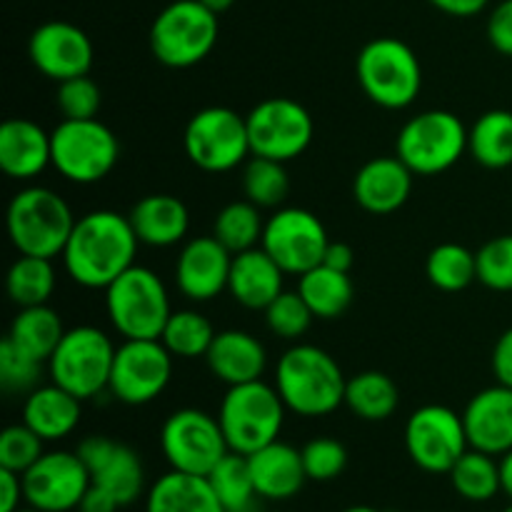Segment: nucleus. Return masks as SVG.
<instances>
[{
  "label": "nucleus",
  "instance_id": "nucleus-50",
  "mask_svg": "<svg viewBox=\"0 0 512 512\" xmlns=\"http://www.w3.org/2000/svg\"><path fill=\"white\" fill-rule=\"evenodd\" d=\"M428 3L450 18H473L488 8L490 0H428Z\"/></svg>",
  "mask_w": 512,
  "mask_h": 512
},
{
  "label": "nucleus",
  "instance_id": "nucleus-15",
  "mask_svg": "<svg viewBox=\"0 0 512 512\" xmlns=\"http://www.w3.org/2000/svg\"><path fill=\"white\" fill-rule=\"evenodd\" d=\"M330 238L318 215L305 208H278L265 220L260 248L285 275H303L323 263Z\"/></svg>",
  "mask_w": 512,
  "mask_h": 512
},
{
  "label": "nucleus",
  "instance_id": "nucleus-33",
  "mask_svg": "<svg viewBox=\"0 0 512 512\" xmlns=\"http://www.w3.org/2000/svg\"><path fill=\"white\" fill-rule=\"evenodd\" d=\"M468 153L488 170H505L512 165V113L488 110L468 130Z\"/></svg>",
  "mask_w": 512,
  "mask_h": 512
},
{
  "label": "nucleus",
  "instance_id": "nucleus-53",
  "mask_svg": "<svg viewBox=\"0 0 512 512\" xmlns=\"http://www.w3.org/2000/svg\"><path fill=\"white\" fill-rule=\"evenodd\" d=\"M500 490L512 500V450L500 455Z\"/></svg>",
  "mask_w": 512,
  "mask_h": 512
},
{
  "label": "nucleus",
  "instance_id": "nucleus-54",
  "mask_svg": "<svg viewBox=\"0 0 512 512\" xmlns=\"http://www.w3.org/2000/svg\"><path fill=\"white\" fill-rule=\"evenodd\" d=\"M200 3L203 5H208L210 10H213V13H225V10H230L235 5V0H200Z\"/></svg>",
  "mask_w": 512,
  "mask_h": 512
},
{
  "label": "nucleus",
  "instance_id": "nucleus-35",
  "mask_svg": "<svg viewBox=\"0 0 512 512\" xmlns=\"http://www.w3.org/2000/svg\"><path fill=\"white\" fill-rule=\"evenodd\" d=\"M10 300L18 308H33L45 305L55 290V268L53 260L35 258V255H20L8 270L5 278Z\"/></svg>",
  "mask_w": 512,
  "mask_h": 512
},
{
  "label": "nucleus",
  "instance_id": "nucleus-26",
  "mask_svg": "<svg viewBox=\"0 0 512 512\" xmlns=\"http://www.w3.org/2000/svg\"><path fill=\"white\" fill-rule=\"evenodd\" d=\"M128 220L140 243L150 248L178 245L190 230L188 205L170 193H150L140 198L128 213Z\"/></svg>",
  "mask_w": 512,
  "mask_h": 512
},
{
  "label": "nucleus",
  "instance_id": "nucleus-44",
  "mask_svg": "<svg viewBox=\"0 0 512 512\" xmlns=\"http://www.w3.org/2000/svg\"><path fill=\"white\" fill-rule=\"evenodd\" d=\"M478 280L490 290L512 293V235H498L475 253Z\"/></svg>",
  "mask_w": 512,
  "mask_h": 512
},
{
  "label": "nucleus",
  "instance_id": "nucleus-22",
  "mask_svg": "<svg viewBox=\"0 0 512 512\" xmlns=\"http://www.w3.org/2000/svg\"><path fill=\"white\" fill-rule=\"evenodd\" d=\"M415 173L398 155H380L368 160L355 173L353 198L373 215H390L408 203Z\"/></svg>",
  "mask_w": 512,
  "mask_h": 512
},
{
  "label": "nucleus",
  "instance_id": "nucleus-24",
  "mask_svg": "<svg viewBox=\"0 0 512 512\" xmlns=\"http://www.w3.org/2000/svg\"><path fill=\"white\" fill-rule=\"evenodd\" d=\"M205 363L213 378L233 388V385L263 380L268 353L265 345L248 330H223L215 335Z\"/></svg>",
  "mask_w": 512,
  "mask_h": 512
},
{
  "label": "nucleus",
  "instance_id": "nucleus-34",
  "mask_svg": "<svg viewBox=\"0 0 512 512\" xmlns=\"http://www.w3.org/2000/svg\"><path fill=\"white\" fill-rule=\"evenodd\" d=\"M450 485L468 503H488L500 490V463L495 455L470 448L450 470Z\"/></svg>",
  "mask_w": 512,
  "mask_h": 512
},
{
  "label": "nucleus",
  "instance_id": "nucleus-5",
  "mask_svg": "<svg viewBox=\"0 0 512 512\" xmlns=\"http://www.w3.org/2000/svg\"><path fill=\"white\" fill-rule=\"evenodd\" d=\"M105 310L123 340H160L173 313L168 288L145 265H133L105 288Z\"/></svg>",
  "mask_w": 512,
  "mask_h": 512
},
{
  "label": "nucleus",
  "instance_id": "nucleus-43",
  "mask_svg": "<svg viewBox=\"0 0 512 512\" xmlns=\"http://www.w3.org/2000/svg\"><path fill=\"white\" fill-rule=\"evenodd\" d=\"M45 440L25 423L10 425L0 433V468L23 475L40 460Z\"/></svg>",
  "mask_w": 512,
  "mask_h": 512
},
{
  "label": "nucleus",
  "instance_id": "nucleus-56",
  "mask_svg": "<svg viewBox=\"0 0 512 512\" xmlns=\"http://www.w3.org/2000/svg\"><path fill=\"white\" fill-rule=\"evenodd\" d=\"M15 512H40V510H35V508H30V505H28V508H20V510H15Z\"/></svg>",
  "mask_w": 512,
  "mask_h": 512
},
{
  "label": "nucleus",
  "instance_id": "nucleus-49",
  "mask_svg": "<svg viewBox=\"0 0 512 512\" xmlns=\"http://www.w3.org/2000/svg\"><path fill=\"white\" fill-rule=\"evenodd\" d=\"M20 503H25L23 475L0 468V512L20 510Z\"/></svg>",
  "mask_w": 512,
  "mask_h": 512
},
{
  "label": "nucleus",
  "instance_id": "nucleus-41",
  "mask_svg": "<svg viewBox=\"0 0 512 512\" xmlns=\"http://www.w3.org/2000/svg\"><path fill=\"white\" fill-rule=\"evenodd\" d=\"M263 313L270 333L283 340H298L300 335L308 333L310 323L315 318L313 310L308 308V303H305L298 290H283Z\"/></svg>",
  "mask_w": 512,
  "mask_h": 512
},
{
  "label": "nucleus",
  "instance_id": "nucleus-9",
  "mask_svg": "<svg viewBox=\"0 0 512 512\" xmlns=\"http://www.w3.org/2000/svg\"><path fill=\"white\" fill-rule=\"evenodd\" d=\"M468 153V128L450 110H425L400 128L395 155L415 175H440Z\"/></svg>",
  "mask_w": 512,
  "mask_h": 512
},
{
  "label": "nucleus",
  "instance_id": "nucleus-2",
  "mask_svg": "<svg viewBox=\"0 0 512 512\" xmlns=\"http://www.w3.org/2000/svg\"><path fill=\"white\" fill-rule=\"evenodd\" d=\"M345 380L338 360L318 345L285 350L275 368V390L285 408L300 418H325L345 405Z\"/></svg>",
  "mask_w": 512,
  "mask_h": 512
},
{
  "label": "nucleus",
  "instance_id": "nucleus-46",
  "mask_svg": "<svg viewBox=\"0 0 512 512\" xmlns=\"http://www.w3.org/2000/svg\"><path fill=\"white\" fill-rule=\"evenodd\" d=\"M43 363L15 348L8 338L0 343V385L8 393H30L38 388Z\"/></svg>",
  "mask_w": 512,
  "mask_h": 512
},
{
  "label": "nucleus",
  "instance_id": "nucleus-3",
  "mask_svg": "<svg viewBox=\"0 0 512 512\" xmlns=\"http://www.w3.org/2000/svg\"><path fill=\"white\" fill-rule=\"evenodd\" d=\"M68 200L43 185H28L13 195L5 213V228L20 255L58 258L75 228Z\"/></svg>",
  "mask_w": 512,
  "mask_h": 512
},
{
  "label": "nucleus",
  "instance_id": "nucleus-16",
  "mask_svg": "<svg viewBox=\"0 0 512 512\" xmlns=\"http://www.w3.org/2000/svg\"><path fill=\"white\" fill-rule=\"evenodd\" d=\"M173 378V355L160 340H123L115 348L108 390L123 405H148Z\"/></svg>",
  "mask_w": 512,
  "mask_h": 512
},
{
  "label": "nucleus",
  "instance_id": "nucleus-52",
  "mask_svg": "<svg viewBox=\"0 0 512 512\" xmlns=\"http://www.w3.org/2000/svg\"><path fill=\"white\" fill-rule=\"evenodd\" d=\"M353 263H355V255H353V248H350V245L330 243L328 250H325L323 265H328V268L340 270V273H350Z\"/></svg>",
  "mask_w": 512,
  "mask_h": 512
},
{
  "label": "nucleus",
  "instance_id": "nucleus-14",
  "mask_svg": "<svg viewBox=\"0 0 512 512\" xmlns=\"http://www.w3.org/2000/svg\"><path fill=\"white\" fill-rule=\"evenodd\" d=\"M405 448L420 470L448 475L470 450L463 415L445 405H423L405 423Z\"/></svg>",
  "mask_w": 512,
  "mask_h": 512
},
{
  "label": "nucleus",
  "instance_id": "nucleus-40",
  "mask_svg": "<svg viewBox=\"0 0 512 512\" xmlns=\"http://www.w3.org/2000/svg\"><path fill=\"white\" fill-rule=\"evenodd\" d=\"M210 485H213L215 495L223 503L225 512H248L253 508L255 498H260L255 490L253 475H250V465L245 455L228 453L213 473L208 475Z\"/></svg>",
  "mask_w": 512,
  "mask_h": 512
},
{
  "label": "nucleus",
  "instance_id": "nucleus-31",
  "mask_svg": "<svg viewBox=\"0 0 512 512\" xmlns=\"http://www.w3.org/2000/svg\"><path fill=\"white\" fill-rule=\"evenodd\" d=\"M298 293L303 295V300L313 310L315 318L335 320L350 308L355 288L350 273H340V270H333L320 263L313 270L300 275Z\"/></svg>",
  "mask_w": 512,
  "mask_h": 512
},
{
  "label": "nucleus",
  "instance_id": "nucleus-20",
  "mask_svg": "<svg viewBox=\"0 0 512 512\" xmlns=\"http://www.w3.org/2000/svg\"><path fill=\"white\" fill-rule=\"evenodd\" d=\"M233 253L215 235L188 240L175 260V285L193 303H208L228 290Z\"/></svg>",
  "mask_w": 512,
  "mask_h": 512
},
{
  "label": "nucleus",
  "instance_id": "nucleus-21",
  "mask_svg": "<svg viewBox=\"0 0 512 512\" xmlns=\"http://www.w3.org/2000/svg\"><path fill=\"white\" fill-rule=\"evenodd\" d=\"M465 433L470 448L488 455H505L512 450V388L493 385L470 398L463 410Z\"/></svg>",
  "mask_w": 512,
  "mask_h": 512
},
{
  "label": "nucleus",
  "instance_id": "nucleus-18",
  "mask_svg": "<svg viewBox=\"0 0 512 512\" xmlns=\"http://www.w3.org/2000/svg\"><path fill=\"white\" fill-rule=\"evenodd\" d=\"M75 453L85 463L93 483L108 490L118 500L120 508H128L143 495V460L130 445L118 443L108 435H88L80 440Z\"/></svg>",
  "mask_w": 512,
  "mask_h": 512
},
{
  "label": "nucleus",
  "instance_id": "nucleus-19",
  "mask_svg": "<svg viewBox=\"0 0 512 512\" xmlns=\"http://www.w3.org/2000/svg\"><path fill=\"white\" fill-rule=\"evenodd\" d=\"M28 58L45 78L63 83L90 73L95 50L83 28L68 20H48L30 35Z\"/></svg>",
  "mask_w": 512,
  "mask_h": 512
},
{
  "label": "nucleus",
  "instance_id": "nucleus-29",
  "mask_svg": "<svg viewBox=\"0 0 512 512\" xmlns=\"http://www.w3.org/2000/svg\"><path fill=\"white\" fill-rule=\"evenodd\" d=\"M145 512H225V508L205 475L170 470L150 485Z\"/></svg>",
  "mask_w": 512,
  "mask_h": 512
},
{
  "label": "nucleus",
  "instance_id": "nucleus-12",
  "mask_svg": "<svg viewBox=\"0 0 512 512\" xmlns=\"http://www.w3.org/2000/svg\"><path fill=\"white\" fill-rule=\"evenodd\" d=\"M160 450L170 470L205 478L230 453L218 415L198 408H180L168 415L160 428Z\"/></svg>",
  "mask_w": 512,
  "mask_h": 512
},
{
  "label": "nucleus",
  "instance_id": "nucleus-13",
  "mask_svg": "<svg viewBox=\"0 0 512 512\" xmlns=\"http://www.w3.org/2000/svg\"><path fill=\"white\" fill-rule=\"evenodd\" d=\"M250 153L288 163L303 155L313 143V115L293 98L260 100L248 115Z\"/></svg>",
  "mask_w": 512,
  "mask_h": 512
},
{
  "label": "nucleus",
  "instance_id": "nucleus-23",
  "mask_svg": "<svg viewBox=\"0 0 512 512\" xmlns=\"http://www.w3.org/2000/svg\"><path fill=\"white\" fill-rule=\"evenodd\" d=\"M53 165L50 133L30 118H8L0 125V170L10 180H33Z\"/></svg>",
  "mask_w": 512,
  "mask_h": 512
},
{
  "label": "nucleus",
  "instance_id": "nucleus-6",
  "mask_svg": "<svg viewBox=\"0 0 512 512\" xmlns=\"http://www.w3.org/2000/svg\"><path fill=\"white\" fill-rule=\"evenodd\" d=\"M285 413L288 408L275 385L253 380L228 388L220 403L218 423L230 453L253 455L265 445L275 443L283 430Z\"/></svg>",
  "mask_w": 512,
  "mask_h": 512
},
{
  "label": "nucleus",
  "instance_id": "nucleus-10",
  "mask_svg": "<svg viewBox=\"0 0 512 512\" xmlns=\"http://www.w3.org/2000/svg\"><path fill=\"white\" fill-rule=\"evenodd\" d=\"M50 140L53 168L75 185L100 183L120 160L118 135L98 118L63 120L55 125Z\"/></svg>",
  "mask_w": 512,
  "mask_h": 512
},
{
  "label": "nucleus",
  "instance_id": "nucleus-11",
  "mask_svg": "<svg viewBox=\"0 0 512 512\" xmlns=\"http://www.w3.org/2000/svg\"><path fill=\"white\" fill-rule=\"evenodd\" d=\"M185 155L205 173H228L248 160V123L233 108L210 105L188 120L183 133Z\"/></svg>",
  "mask_w": 512,
  "mask_h": 512
},
{
  "label": "nucleus",
  "instance_id": "nucleus-48",
  "mask_svg": "<svg viewBox=\"0 0 512 512\" xmlns=\"http://www.w3.org/2000/svg\"><path fill=\"white\" fill-rule=\"evenodd\" d=\"M490 365H493L495 380L505 388H512V328L505 330L495 343Z\"/></svg>",
  "mask_w": 512,
  "mask_h": 512
},
{
  "label": "nucleus",
  "instance_id": "nucleus-55",
  "mask_svg": "<svg viewBox=\"0 0 512 512\" xmlns=\"http://www.w3.org/2000/svg\"><path fill=\"white\" fill-rule=\"evenodd\" d=\"M343 512H380L378 508H370V505H353V508L343 510Z\"/></svg>",
  "mask_w": 512,
  "mask_h": 512
},
{
  "label": "nucleus",
  "instance_id": "nucleus-30",
  "mask_svg": "<svg viewBox=\"0 0 512 512\" xmlns=\"http://www.w3.org/2000/svg\"><path fill=\"white\" fill-rule=\"evenodd\" d=\"M65 335V325L60 320V315L45 305H33V308H20L18 315L10 323V330L5 338L15 345L18 350H23L30 358L40 360V363H48L50 355L55 353V348L60 345Z\"/></svg>",
  "mask_w": 512,
  "mask_h": 512
},
{
  "label": "nucleus",
  "instance_id": "nucleus-37",
  "mask_svg": "<svg viewBox=\"0 0 512 512\" xmlns=\"http://www.w3.org/2000/svg\"><path fill=\"white\" fill-rule=\"evenodd\" d=\"M263 230L265 220L260 218V208L250 203V200H233V203H228L215 215L213 223V235L233 255L260 248Z\"/></svg>",
  "mask_w": 512,
  "mask_h": 512
},
{
  "label": "nucleus",
  "instance_id": "nucleus-57",
  "mask_svg": "<svg viewBox=\"0 0 512 512\" xmlns=\"http://www.w3.org/2000/svg\"><path fill=\"white\" fill-rule=\"evenodd\" d=\"M503 512H512V503H510V505H508V508H505Z\"/></svg>",
  "mask_w": 512,
  "mask_h": 512
},
{
  "label": "nucleus",
  "instance_id": "nucleus-42",
  "mask_svg": "<svg viewBox=\"0 0 512 512\" xmlns=\"http://www.w3.org/2000/svg\"><path fill=\"white\" fill-rule=\"evenodd\" d=\"M55 105H58L63 120H90L98 118L103 93H100V85L90 75H78V78H68L58 83Z\"/></svg>",
  "mask_w": 512,
  "mask_h": 512
},
{
  "label": "nucleus",
  "instance_id": "nucleus-1",
  "mask_svg": "<svg viewBox=\"0 0 512 512\" xmlns=\"http://www.w3.org/2000/svg\"><path fill=\"white\" fill-rule=\"evenodd\" d=\"M138 245L140 240L128 215L93 210L75 220L60 258L73 283L90 290H105L125 270L133 268Z\"/></svg>",
  "mask_w": 512,
  "mask_h": 512
},
{
  "label": "nucleus",
  "instance_id": "nucleus-17",
  "mask_svg": "<svg viewBox=\"0 0 512 512\" xmlns=\"http://www.w3.org/2000/svg\"><path fill=\"white\" fill-rule=\"evenodd\" d=\"M90 483L93 478L78 453L68 450L43 453L38 463L23 473L25 505L40 512L78 510Z\"/></svg>",
  "mask_w": 512,
  "mask_h": 512
},
{
  "label": "nucleus",
  "instance_id": "nucleus-28",
  "mask_svg": "<svg viewBox=\"0 0 512 512\" xmlns=\"http://www.w3.org/2000/svg\"><path fill=\"white\" fill-rule=\"evenodd\" d=\"M83 415V400L60 385H38L25 395L23 423L33 428L45 443L63 440L78 428Z\"/></svg>",
  "mask_w": 512,
  "mask_h": 512
},
{
  "label": "nucleus",
  "instance_id": "nucleus-47",
  "mask_svg": "<svg viewBox=\"0 0 512 512\" xmlns=\"http://www.w3.org/2000/svg\"><path fill=\"white\" fill-rule=\"evenodd\" d=\"M488 33L490 45L498 50L500 55L512 58V0H500L488 15Z\"/></svg>",
  "mask_w": 512,
  "mask_h": 512
},
{
  "label": "nucleus",
  "instance_id": "nucleus-51",
  "mask_svg": "<svg viewBox=\"0 0 512 512\" xmlns=\"http://www.w3.org/2000/svg\"><path fill=\"white\" fill-rule=\"evenodd\" d=\"M118 508L120 503L108 493V490L90 483L88 493H85L83 500H80L78 512H118Z\"/></svg>",
  "mask_w": 512,
  "mask_h": 512
},
{
  "label": "nucleus",
  "instance_id": "nucleus-4",
  "mask_svg": "<svg viewBox=\"0 0 512 512\" xmlns=\"http://www.w3.org/2000/svg\"><path fill=\"white\" fill-rule=\"evenodd\" d=\"M355 75L363 93L385 110H403L423 90V65L405 40L375 38L360 48Z\"/></svg>",
  "mask_w": 512,
  "mask_h": 512
},
{
  "label": "nucleus",
  "instance_id": "nucleus-38",
  "mask_svg": "<svg viewBox=\"0 0 512 512\" xmlns=\"http://www.w3.org/2000/svg\"><path fill=\"white\" fill-rule=\"evenodd\" d=\"M243 193L245 200L258 205L260 210H278L290 195V178L285 163L253 155L243 165Z\"/></svg>",
  "mask_w": 512,
  "mask_h": 512
},
{
  "label": "nucleus",
  "instance_id": "nucleus-25",
  "mask_svg": "<svg viewBox=\"0 0 512 512\" xmlns=\"http://www.w3.org/2000/svg\"><path fill=\"white\" fill-rule=\"evenodd\" d=\"M253 475L255 490L263 500H290L303 490L308 473H305L303 455L290 443L275 440L258 453L245 455Z\"/></svg>",
  "mask_w": 512,
  "mask_h": 512
},
{
  "label": "nucleus",
  "instance_id": "nucleus-36",
  "mask_svg": "<svg viewBox=\"0 0 512 512\" xmlns=\"http://www.w3.org/2000/svg\"><path fill=\"white\" fill-rule=\"evenodd\" d=\"M215 328L198 310H173L165 323L160 343L170 350L173 358L195 360L205 358L215 340Z\"/></svg>",
  "mask_w": 512,
  "mask_h": 512
},
{
  "label": "nucleus",
  "instance_id": "nucleus-7",
  "mask_svg": "<svg viewBox=\"0 0 512 512\" xmlns=\"http://www.w3.org/2000/svg\"><path fill=\"white\" fill-rule=\"evenodd\" d=\"M220 35L218 13L200 0H173L150 25V53L168 68H193L213 53Z\"/></svg>",
  "mask_w": 512,
  "mask_h": 512
},
{
  "label": "nucleus",
  "instance_id": "nucleus-32",
  "mask_svg": "<svg viewBox=\"0 0 512 512\" xmlns=\"http://www.w3.org/2000/svg\"><path fill=\"white\" fill-rule=\"evenodd\" d=\"M345 405L355 418L380 423L398 410L400 390L390 375L380 370H365L353 375L345 385Z\"/></svg>",
  "mask_w": 512,
  "mask_h": 512
},
{
  "label": "nucleus",
  "instance_id": "nucleus-8",
  "mask_svg": "<svg viewBox=\"0 0 512 512\" xmlns=\"http://www.w3.org/2000/svg\"><path fill=\"white\" fill-rule=\"evenodd\" d=\"M115 345L95 325L65 330L63 340L48 360L50 383L60 385L75 398L90 400L108 390Z\"/></svg>",
  "mask_w": 512,
  "mask_h": 512
},
{
  "label": "nucleus",
  "instance_id": "nucleus-39",
  "mask_svg": "<svg viewBox=\"0 0 512 512\" xmlns=\"http://www.w3.org/2000/svg\"><path fill=\"white\" fill-rule=\"evenodd\" d=\"M425 273L438 290L460 293L478 280V258L460 243H440L430 250Z\"/></svg>",
  "mask_w": 512,
  "mask_h": 512
},
{
  "label": "nucleus",
  "instance_id": "nucleus-45",
  "mask_svg": "<svg viewBox=\"0 0 512 512\" xmlns=\"http://www.w3.org/2000/svg\"><path fill=\"white\" fill-rule=\"evenodd\" d=\"M300 455H303L308 480H318V483L335 480L345 468H348V450H345V445L335 438L310 440V443L303 445Z\"/></svg>",
  "mask_w": 512,
  "mask_h": 512
},
{
  "label": "nucleus",
  "instance_id": "nucleus-27",
  "mask_svg": "<svg viewBox=\"0 0 512 512\" xmlns=\"http://www.w3.org/2000/svg\"><path fill=\"white\" fill-rule=\"evenodd\" d=\"M283 268L263 248L233 255L228 293L248 310H265L283 293Z\"/></svg>",
  "mask_w": 512,
  "mask_h": 512
}]
</instances>
